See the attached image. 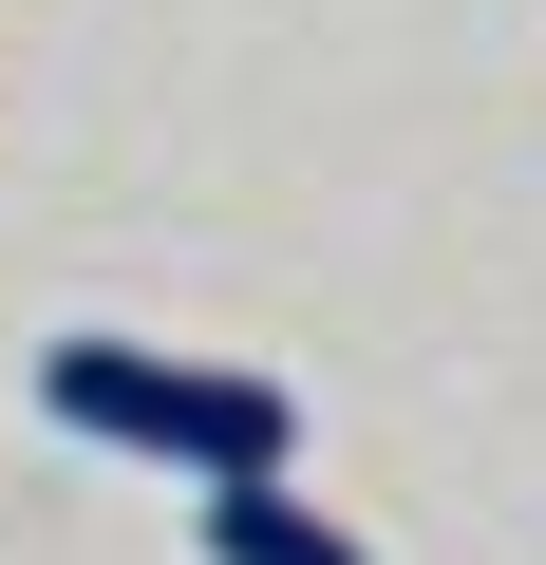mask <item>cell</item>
I'll return each instance as SVG.
<instances>
[{
	"label": "cell",
	"mask_w": 546,
	"mask_h": 565,
	"mask_svg": "<svg viewBox=\"0 0 546 565\" xmlns=\"http://www.w3.org/2000/svg\"><path fill=\"white\" fill-rule=\"evenodd\" d=\"M189 527H207V565H377L302 471H207V490H189Z\"/></svg>",
	"instance_id": "obj_2"
},
{
	"label": "cell",
	"mask_w": 546,
	"mask_h": 565,
	"mask_svg": "<svg viewBox=\"0 0 546 565\" xmlns=\"http://www.w3.org/2000/svg\"><path fill=\"white\" fill-rule=\"evenodd\" d=\"M39 415L132 452V471H302V396L245 377V359H170V340H57L39 359Z\"/></svg>",
	"instance_id": "obj_1"
}]
</instances>
